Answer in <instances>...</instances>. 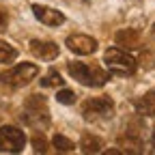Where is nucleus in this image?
I'll list each match as a JSON object with an SVG mask.
<instances>
[{
    "mask_svg": "<svg viewBox=\"0 0 155 155\" xmlns=\"http://www.w3.org/2000/svg\"><path fill=\"white\" fill-rule=\"evenodd\" d=\"M67 71L73 80H78L82 86L88 88H101L110 75L108 71H104L99 65H88V63H67Z\"/></svg>",
    "mask_w": 155,
    "mask_h": 155,
    "instance_id": "1",
    "label": "nucleus"
},
{
    "mask_svg": "<svg viewBox=\"0 0 155 155\" xmlns=\"http://www.w3.org/2000/svg\"><path fill=\"white\" fill-rule=\"evenodd\" d=\"M22 121L30 127H41V129L50 125V112H48V104L43 99V95H30L26 99Z\"/></svg>",
    "mask_w": 155,
    "mask_h": 155,
    "instance_id": "2",
    "label": "nucleus"
},
{
    "mask_svg": "<svg viewBox=\"0 0 155 155\" xmlns=\"http://www.w3.org/2000/svg\"><path fill=\"white\" fill-rule=\"evenodd\" d=\"M104 63H106V67H108L112 73H116V75H134L136 69H138L136 58L129 56L127 52L119 50V48H110V50H106V54H104Z\"/></svg>",
    "mask_w": 155,
    "mask_h": 155,
    "instance_id": "3",
    "label": "nucleus"
},
{
    "mask_svg": "<svg viewBox=\"0 0 155 155\" xmlns=\"http://www.w3.org/2000/svg\"><path fill=\"white\" fill-rule=\"evenodd\" d=\"M39 75V67L32 65V63H19L7 71L0 73V82L7 84V86H13V88H19V86H26L28 82H32L35 78Z\"/></svg>",
    "mask_w": 155,
    "mask_h": 155,
    "instance_id": "4",
    "label": "nucleus"
},
{
    "mask_svg": "<svg viewBox=\"0 0 155 155\" xmlns=\"http://www.w3.org/2000/svg\"><path fill=\"white\" fill-rule=\"evenodd\" d=\"M82 116L84 121H104L114 116V101L110 97H93L82 104Z\"/></svg>",
    "mask_w": 155,
    "mask_h": 155,
    "instance_id": "5",
    "label": "nucleus"
},
{
    "mask_svg": "<svg viewBox=\"0 0 155 155\" xmlns=\"http://www.w3.org/2000/svg\"><path fill=\"white\" fill-rule=\"evenodd\" d=\"M26 147V134L13 127V125H5L0 127V153H19Z\"/></svg>",
    "mask_w": 155,
    "mask_h": 155,
    "instance_id": "6",
    "label": "nucleus"
},
{
    "mask_svg": "<svg viewBox=\"0 0 155 155\" xmlns=\"http://www.w3.org/2000/svg\"><path fill=\"white\" fill-rule=\"evenodd\" d=\"M65 45L71 52L80 54V56H88V54H95L97 52V39H93L88 35H69L67 41H65Z\"/></svg>",
    "mask_w": 155,
    "mask_h": 155,
    "instance_id": "7",
    "label": "nucleus"
},
{
    "mask_svg": "<svg viewBox=\"0 0 155 155\" xmlns=\"http://www.w3.org/2000/svg\"><path fill=\"white\" fill-rule=\"evenodd\" d=\"M28 48H30V54L35 58H41V61H54L61 52L54 41H45V39H32Z\"/></svg>",
    "mask_w": 155,
    "mask_h": 155,
    "instance_id": "8",
    "label": "nucleus"
},
{
    "mask_svg": "<svg viewBox=\"0 0 155 155\" xmlns=\"http://www.w3.org/2000/svg\"><path fill=\"white\" fill-rule=\"evenodd\" d=\"M32 13H35V17L39 19V22L45 24V26H61V24H65V15L58 9L43 7V5H32Z\"/></svg>",
    "mask_w": 155,
    "mask_h": 155,
    "instance_id": "9",
    "label": "nucleus"
},
{
    "mask_svg": "<svg viewBox=\"0 0 155 155\" xmlns=\"http://www.w3.org/2000/svg\"><path fill=\"white\" fill-rule=\"evenodd\" d=\"M114 41H116V45H121L125 50H138L142 45V35L136 28H123L114 35Z\"/></svg>",
    "mask_w": 155,
    "mask_h": 155,
    "instance_id": "10",
    "label": "nucleus"
},
{
    "mask_svg": "<svg viewBox=\"0 0 155 155\" xmlns=\"http://www.w3.org/2000/svg\"><path fill=\"white\" fill-rule=\"evenodd\" d=\"M119 147L125 153H142V138L138 131H125L119 136Z\"/></svg>",
    "mask_w": 155,
    "mask_h": 155,
    "instance_id": "11",
    "label": "nucleus"
},
{
    "mask_svg": "<svg viewBox=\"0 0 155 155\" xmlns=\"http://www.w3.org/2000/svg\"><path fill=\"white\" fill-rule=\"evenodd\" d=\"M134 108H136V112L142 114V116H155V95L149 91L147 95H142L140 99L134 101Z\"/></svg>",
    "mask_w": 155,
    "mask_h": 155,
    "instance_id": "12",
    "label": "nucleus"
},
{
    "mask_svg": "<svg viewBox=\"0 0 155 155\" xmlns=\"http://www.w3.org/2000/svg\"><path fill=\"white\" fill-rule=\"evenodd\" d=\"M80 149H82V153H86V155L99 153V151L104 149V142H101V138H97V136H93V134H82Z\"/></svg>",
    "mask_w": 155,
    "mask_h": 155,
    "instance_id": "13",
    "label": "nucleus"
},
{
    "mask_svg": "<svg viewBox=\"0 0 155 155\" xmlns=\"http://www.w3.org/2000/svg\"><path fill=\"white\" fill-rule=\"evenodd\" d=\"M63 78H61V73H58L56 69H50L43 78H41V86L43 88H54V86H63Z\"/></svg>",
    "mask_w": 155,
    "mask_h": 155,
    "instance_id": "14",
    "label": "nucleus"
},
{
    "mask_svg": "<svg viewBox=\"0 0 155 155\" xmlns=\"http://www.w3.org/2000/svg\"><path fill=\"white\" fill-rule=\"evenodd\" d=\"M15 58H17V50L7 41H0V63L7 65V63H13Z\"/></svg>",
    "mask_w": 155,
    "mask_h": 155,
    "instance_id": "15",
    "label": "nucleus"
},
{
    "mask_svg": "<svg viewBox=\"0 0 155 155\" xmlns=\"http://www.w3.org/2000/svg\"><path fill=\"white\" fill-rule=\"evenodd\" d=\"M52 144L56 147V151H58V153H71V151H75V144H73L69 138L61 136V134H56L54 138H52Z\"/></svg>",
    "mask_w": 155,
    "mask_h": 155,
    "instance_id": "16",
    "label": "nucleus"
},
{
    "mask_svg": "<svg viewBox=\"0 0 155 155\" xmlns=\"http://www.w3.org/2000/svg\"><path fill=\"white\" fill-rule=\"evenodd\" d=\"M32 147H35L37 153H48V140H45V136L41 131H37L32 136Z\"/></svg>",
    "mask_w": 155,
    "mask_h": 155,
    "instance_id": "17",
    "label": "nucleus"
},
{
    "mask_svg": "<svg viewBox=\"0 0 155 155\" xmlns=\"http://www.w3.org/2000/svg\"><path fill=\"white\" fill-rule=\"evenodd\" d=\"M56 99H58V104L71 106V104H75V93L69 91V88H63V91H58V93H56Z\"/></svg>",
    "mask_w": 155,
    "mask_h": 155,
    "instance_id": "18",
    "label": "nucleus"
},
{
    "mask_svg": "<svg viewBox=\"0 0 155 155\" xmlns=\"http://www.w3.org/2000/svg\"><path fill=\"white\" fill-rule=\"evenodd\" d=\"M7 26H9V13L5 7H0V32H5Z\"/></svg>",
    "mask_w": 155,
    "mask_h": 155,
    "instance_id": "19",
    "label": "nucleus"
},
{
    "mask_svg": "<svg viewBox=\"0 0 155 155\" xmlns=\"http://www.w3.org/2000/svg\"><path fill=\"white\" fill-rule=\"evenodd\" d=\"M153 149H155V127H153Z\"/></svg>",
    "mask_w": 155,
    "mask_h": 155,
    "instance_id": "20",
    "label": "nucleus"
},
{
    "mask_svg": "<svg viewBox=\"0 0 155 155\" xmlns=\"http://www.w3.org/2000/svg\"><path fill=\"white\" fill-rule=\"evenodd\" d=\"M151 32H153V37H155V24H153V28H151Z\"/></svg>",
    "mask_w": 155,
    "mask_h": 155,
    "instance_id": "21",
    "label": "nucleus"
}]
</instances>
